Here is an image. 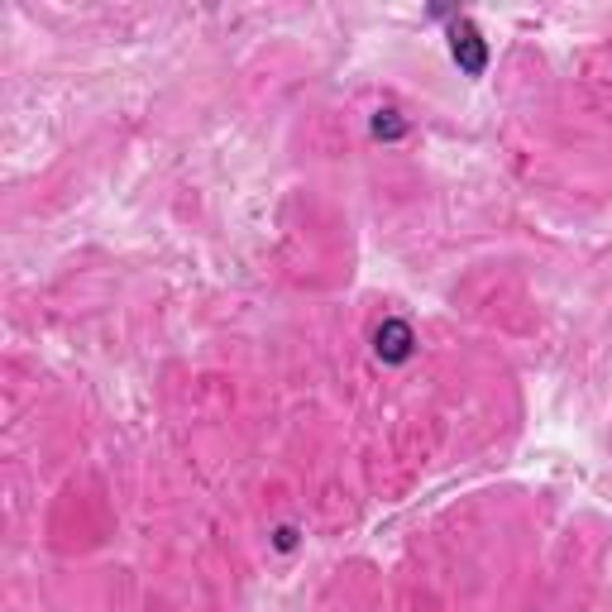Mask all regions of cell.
Masks as SVG:
<instances>
[{
	"label": "cell",
	"mask_w": 612,
	"mask_h": 612,
	"mask_svg": "<svg viewBox=\"0 0 612 612\" xmlns=\"http://www.w3.org/2000/svg\"><path fill=\"white\" fill-rule=\"evenodd\" d=\"M373 345H378V354H383L388 364H402V359L412 354V326H407V321H383L378 335H373Z\"/></svg>",
	"instance_id": "cell-1"
}]
</instances>
